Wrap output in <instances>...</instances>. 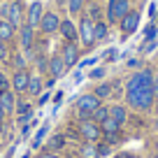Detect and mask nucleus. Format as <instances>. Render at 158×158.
<instances>
[{"label":"nucleus","mask_w":158,"mask_h":158,"mask_svg":"<svg viewBox=\"0 0 158 158\" xmlns=\"http://www.w3.org/2000/svg\"><path fill=\"white\" fill-rule=\"evenodd\" d=\"M79 133H81V137L86 139V142H98L100 135H102V130H100V123H95V121H81V126H79Z\"/></svg>","instance_id":"obj_6"},{"label":"nucleus","mask_w":158,"mask_h":158,"mask_svg":"<svg viewBox=\"0 0 158 158\" xmlns=\"http://www.w3.org/2000/svg\"><path fill=\"white\" fill-rule=\"evenodd\" d=\"M44 133H47V128H42V130H40V133H37V137H35V142H33V147H35V149L40 147V142H42V137H44Z\"/></svg>","instance_id":"obj_28"},{"label":"nucleus","mask_w":158,"mask_h":158,"mask_svg":"<svg viewBox=\"0 0 158 158\" xmlns=\"http://www.w3.org/2000/svg\"><path fill=\"white\" fill-rule=\"evenodd\" d=\"M58 30L63 33V37L68 40V42H74V40H77V35H79L77 28H74V23H72L70 19H68V21H60V28H58Z\"/></svg>","instance_id":"obj_14"},{"label":"nucleus","mask_w":158,"mask_h":158,"mask_svg":"<svg viewBox=\"0 0 158 158\" xmlns=\"http://www.w3.org/2000/svg\"><path fill=\"white\" fill-rule=\"evenodd\" d=\"M151 79H153V72L151 70H142V72L133 74L126 84V91H139V89H151Z\"/></svg>","instance_id":"obj_4"},{"label":"nucleus","mask_w":158,"mask_h":158,"mask_svg":"<svg viewBox=\"0 0 158 158\" xmlns=\"http://www.w3.org/2000/svg\"><path fill=\"white\" fill-rule=\"evenodd\" d=\"M118 128H121V123H118V121H114L112 116H107L102 123H100V130H102L105 135H114V133H118Z\"/></svg>","instance_id":"obj_18"},{"label":"nucleus","mask_w":158,"mask_h":158,"mask_svg":"<svg viewBox=\"0 0 158 158\" xmlns=\"http://www.w3.org/2000/svg\"><path fill=\"white\" fill-rule=\"evenodd\" d=\"M14 65H16V70H26V58L23 56H14Z\"/></svg>","instance_id":"obj_27"},{"label":"nucleus","mask_w":158,"mask_h":158,"mask_svg":"<svg viewBox=\"0 0 158 158\" xmlns=\"http://www.w3.org/2000/svg\"><path fill=\"white\" fill-rule=\"evenodd\" d=\"M137 26H139V12H135V10H130L128 14L121 19V30H123L126 35L135 33V30H137Z\"/></svg>","instance_id":"obj_8"},{"label":"nucleus","mask_w":158,"mask_h":158,"mask_svg":"<svg viewBox=\"0 0 158 158\" xmlns=\"http://www.w3.org/2000/svg\"><path fill=\"white\" fill-rule=\"evenodd\" d=\"M93 93L98 95L100 100H102V98H109V95H112V84H100L98 89L93 91Z\"/></svg>","instance_id":"obj_25"},{"label":"nucleus","mask_w":158,"mask_h":158,"mask_svg":"<svg viewBox=\"0 0 158 158\" xmlns=\"http://www.w3.org/2000/svg\"><path fill=\"white\" fill-rule=\"evenodd\" d=\"M58 28H60L58 14H54V12H49V14H42V21H40V30H42V33H56Z\"/></svg>","instance_id":"obj_7"},{"label":"nucleus","mask_w":158,"mask_h":158,"mask_svg":"<svg viewBox=\"0 0 158 158\" xmlns=\"http://www.w3.org/2000/svg\"><path fill=\"white\" fill-rule=\"evenodd\" d=\"M7 58V47H5V42H0V60H5Z\"/></svg>","instance_id":"obj_32"},{"label":"nucleus","mask_w":158,"mask_h":158,"mask_svg":"<svg viewBox=\"0 0 158 158\" xmlns=\"http://www.w3.org/2000/svg\"><path fill=\"white\" fill-rule=\"evenodd\" d=\"M151 93H153V98H158V77L151 79Z\"/></svg>","instance_id":"obj_30"},{"label":"nucleus","mask_w":158,"mask_h":158,"mask_svg":"<svg viewBox=\"0 0 158 158\" xmlns=\"http://www.w3.org/2000/svg\"><path fill=\"white\" fill-rule=\"evenodd\" d=\"M105 37H107V23H105V21H95L93 40H105Z\"/></svg>","instance_id":"obj_23"},{"label":"nucleus","mask_w":158,"mask_h":158,"mask_svg":"<svg viewBox=\"0 0 158 158\" xmlns=\"http://www.w3.org/2000/svg\"><path fill=\"white\" fill-rule=\"evenodd\" d=\"M60 58L65 60V65H68V68H72V65L77 63V58H79L77 44H74V42H68V44L63 47V54H60Z\"/></svg>","instance_id":"obj_11"},{"label":"nucleus","mask_w":158,"mask_h":158,"mask_svg":"<svg viewBox=\"0 0 158 158\" xmlns=\"http://www.w3.org/2000/svg\"><path fill=\"white\" fill-rule=\"evenodd\" d=\"M153 128H156V130H158V118H156V121H153Z\"/></svg>","instance_id":"obj_39"},{"label":"nucleus","mask_w":158,"mask_h":158,"mask_svg":"<svg viewBox=\"0 0 158 158\" xmlns=\"http://www.w3.org/2000/svg\"><path fill=\"white\" fill-rule=\"evenodd\" d=\"M89 16H91V19L95 21V19L100 16V10H98V7H91V14H89Z\"/></svg>","instance_id":"obj_33"},{"label":"nucleus","mask_w":158,"mask_h":158,"mask_svg":"<svg viewBox=\"0 0 158 158\" xmlns=\"http://www.w3.org/2000/svg\"><path fill=\"white\" fill-rule=\"evenodd\" d=\"M5 118V109H2V105H0V121Z\"/></svg>","instance_id":"obj_37"},{"label":"nucleus","mask_w":158,"mask_h":158,"mask_svg":"<svg viewBox=\"0 0 158 158\" xmlns=\"http://www.w3.org/2000/svg\"><path fill=\"white\" fill-rule=\"evenodd\" d=\"M109 116H112L114 121H118V123H123L126 118H128V114H126V107H121V105H114V107H109Z\"/></svg>","instance_id":"obj_20"},{"label":"nucleus","mask_w":158,"mask_h":158,"mask_svg":"<svg viewBox=\"0 0 158 158\" xmlns=\"http://www.w3.org/2000/svg\"><path fill=\"white\" fill-rule=\"evenodd\" d=\"M0 89H2V91H10V81H7L5 74H0Z\"/></svg>","instance_id":"obj_29"},{"label":"nucleus","mask_w":158,"mask_h":158,"mask_svg":"<svg viewBox=\"0 0 158 158\" xmlns=\"http://www.w3.org/2000/svg\"><path fill=\"white\" fill-rule=\"evenodd\" d=\"M28 81H30V74L26 72V70H16L14 77H12V89H14L16 93L28 91Z\"/></svg>","instance_id":"obj_9"},{"label":"nucleus","mask_w":158,"mask_h":158,"mask_svg":"<svg viewBox=\"0 0 158 158\" xmlns=\"http://www.w3.org/2000/svg\"><path fill=\"white\" fill-rule=\"evenodd\" d=\"M81 5H84V0H68V7L72 14H77L79 10H81Z\"/></svg>","instance_id":"obj_26"},{"label":"nucleus","mask_w":158,"mask_h":158,"mask_svg":"<svg viewBox=\"0 0 158 158\" xmlns=\"http://www.w3.org/2000/svg\"><path fill=\"white\" fill-rule=\"evenodd\" d=\"M93 30H95V21L91 19V16H81V21H79V40H81L86 47H91L95 42Z\"/></svg>","instance_id":"obj_5"},{"label":"nucleus","mask_w":158,"mask_h":158,"mask_svg":"<svg viewBox=\"0 0 158 158\" xmlns=\"http://www.w3.org/2000/svg\"><path fill=\"white\" fill-rule=\"evenodd\" d=\"M65 147V137L63 135H56V137L49 139V151H58V149Z\"/></svg>","instance_id":"obj_24"},{"label":"nucleus","mask_w":158,"mask_h":158,"mask_svg":"<svg viewBox=\"0 0 158 158\" xmlns=\"http://www.w3.org/2000/svg\"><path fill=\"white\" fill-rule=\"evenodd\" d=\"M102 74H105V70H93V72H91V77H93V79H100V77H102Z\"/></svg>","instance_id":"obj_34"},{"label":"nucleus","mask_w":158,"mask_h":158,"mask_svg":"<svg viewBox=\"0 0 158 158\" xmlns=\"http://www.w3.org/2000/svg\"><path fill=\"white\" fill-rule=\"evenodd\" d=\"M65 70H68V65H65V60L60 58V56H51L49 58V72H51V77H63L65 74Z\"/></svg>","instance_id":"obj_12"},{"label":"nucleus","mask_w":158,"mask_h":158,"mask_svg":"<svg viewBox=\"0 0 158 158\" xmlns=\"http://www.w3.org/2000/svg\"><path fill=\"white\" fill-rule=\"evenodd\" d=\"M0 105L5 114H14V93L12 91H0Z\"/></svg>","instance_id":"obj_15"},{"label":"nucleus","mask_w":158,"mask_h":158,"mask_svg":"<svg viewBox=\"0 0 158 158\" xmlns=\"http://www.w3.org/2000/svg\"><path fill=\"white\" fill-rule=\"evenodd\" d=\"M7 21H10L12 26H19L21 21H23V5H21L19 0H14V2H10V12H7Z\"/></svg>","instance_id":"obj_10"},{"label":"nucleus","mask_w":158,"mask_h":158,"mask_svg":"<svg viewBox=\"0 0 158 158\" xmlns=\"http://www.w3.org/2000/svg\"><path fill=\"white\" fill-rule=\"evenodd\" d=\"M81 158H98L100 153H98V147H95V142H84L81 144Z\"/></svg>","instance_id":"obj_19"},{"label":"nucleus","mask_w":158,"mask_h":158,"mask_svg":"<svg viewBox=\"0 0 158 158\" xmlns=\"http://www.w3.org/2000/svg\"><path fill=\"white\" fill-rule=\"evenodd\" d=\"M116 158H135V156H130V153H121V156H116Z\"/></svg>","instance_id":"obj_38"},{"label":"nucleus","mask_w":158,"mask_h":158,"mask_svg":"<svg viewBox=\"0 0 158 158\" xmlns=\"http://www.w3.org/2000/svg\"><path fill=\"white\" fill-rule=\"evenodd\" d=\"M14 33H16V28H14L7 19L0 21V42H10V40L14 37Z\"/></svg>","instance_id":"obj_16"},{"label":"nucleus","mask_w":158,"mask_h":158,"mask_svg":"<svg viewBox=\"0 0 158 158\" xmlns=\"http://www.w3.org/2000/svg\"><path fill=\"white\" fill-rule=\"evenodd\" d=\"M126 98H128V105L135 109H149L153 105V93L151 89H139V91H126Z\"/></svg>","instance_id":"obj_1"},{"label":"nucleus","mask_w":158,"mask_h":158,"mask_svg":"<svg viewBox=\"0 0 158 158\" xmlns=\"http://www.w3.org/2000/svg\"><path fill=\"white\" fill-rule=\"evenodd\" d=\"M98 107H100V98L95 93H86V95H81V98L77 100V112H79V116H81V121H89L91 114Z\"/></svg>","instance_id":"obj_2"},{"label":"nucleus","mask_w":158,"mask_h":158,"mask_svg":"<svg viewBox=\"0 0 158 158\" xmlns=\"http://www.w3.org/2000/svg\"><path fill=\"white\" fill-rule=\"evenodd\" d=\"M98 153H100V156H107V153H109V144H100V147H98Z\"/></svg>","instance_id":"obj_31"},{"label":"nucleus","mask_w":158,"mask_h":158,"mask_svg":"<svg viewBox=\"0 0 158 158\" xmlns=\"http://www.w3.org/2000/svg\"><path fill=\"white\" fill-rule=\"evenodd\" d=\"M153 35H156V28H147V37H149V40H151V37H153Z\"/></svg>","instance_id":"obj_35"},{"label":"nucleus","mask_w":158,"mask_h":158,"mask_svg":"<svg viewBox=\"0 0 158 158\" xmlns=\"http://www.w3.org/2000/svg\"><path fill=\"white\" fill-rule=\"evenodd\" d=\"M40 21H42V2H33V5L28 7V21H26V23L28 26H40Z\"/></svg>","instance_id":"obj_13"},{"label":"nucleus","mask_w":158,"mask_h":158,"mask_svg":"<svg viewBox=\"0 0 158 158\" xmlns=\"http://www.w3.org/2000/svg\"><path fill=\"white\" fill-rule=\"evenodd\" d=\"M40 158H58V156H54V153H42Z\"/></svg>","instance_id":"obj_36"},{"label":"nucleus","mask_w":158,"mask_h":158,"mask_svg":"<svg viewBox=\"0 0 158 158\" xmlns=\"http://www.w3.org/2000/svg\"><path fill=\"white\" fill-rule=\"evenodd\" d=\"M130 12V2L128 0H109L107 7V23H114V21H121L126 14Z\"/></svg>","instance_id":"obj_3"},{"label":"nucleus","mask_w":158,"mask_h":158,"mask_svg":"<svg viewBox=\"0 0 158 158\" xmlns=\"http://www.w3.org/2000/svg\"><path fill=\"white\" fill-rule=\"evenodd\" d=\"M28 91H30L33 95H40V93H42V79H40V77H35V74H30Z\"/></svg>","instance_id":"obj_22"},{"label":"nucleus","mask_w":158,"mask_h":158,"mask_svg":"<svg viewBox=\"0 0 158 158\" xmlns=\"http://www.w3.org/2000/svg\"><path fill=\"white\" fill-rule=\"evenodd\" d=\"M109 116V107H105V105H100L98 109H95L93 114H91V121H95V123H102L105 118Z\"/></svg>","instance_id":"obj_21"},{"label":"nucleus","mask_w":158,"mask_h":158,"mask_svg":"<svg viewBox=\"0 0 158 158\" xmlns=\"http://www.w3.org/2000/svg\"><path fill=\"white\" fill-rule=\"evenodd\" d=\"M19 37H21V44L26 47V49H30L33 47V26H21V30H19Z\"/></svg>","instance_id":"obj_17"}]
</instances>
